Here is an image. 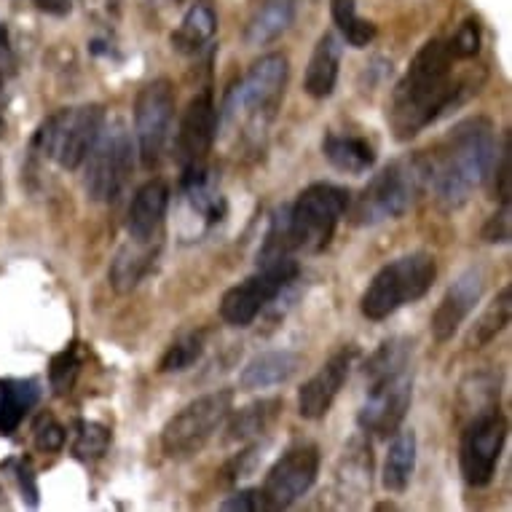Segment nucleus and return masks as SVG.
<instances>
[{
  "label": "nucleus",
  "mask_w": 512,
  "mask_h": 512,
  "mask_svg": "<svg viewBox=\"0 0 512 512\" xmlns=\"http://www.w3.org/2000/svg\"><path fill=\"white\" fill-rule=\"evenodd\" d=\"M512 239V212L510 204H502L499 210L486 220L483 226V242L488 244H507Z\"/></svg>",
  "instance_id": "nucleus-39"
},
{
  "label": "nucleus",
  "mask_w": 512,
  "mask_h": 512,
  "mask_svg": "<svg viewBox=\"0 0 512 512\" xmlns=\"http://www.w3.org/2000/svg\"><path fill=\"white\" fill-rule=\"evenodd\" d=\"M159 3H164V6H180L183 0H159Z\"/></svg>",
  "instance_id": "nucleus-44"
},
{
  "label": "nucleus",
  "mask_w": 512,
  "mask_h": 512,
  "mask_svg": "<svg viewBox=\"0 0 512 512\" xmlns=\"http://www.w3.org/2000/svg\"><path fill=\"white\" fill-rule=\"evenodd\" d=\"M437 279V263L429 252H408L389 261L370 279L360 298L362 317L384 322L408 303L421 301Z\"/></svg>",
  "instance_id": "nucleus-5"
},
{
  "label": "nucleus",
  "mask_w": 512,
  "mask_h": 512,
  "mask_svg": "<svg viewBox=\"0 0 512 512\" xmlns=\"http://www.w3.org/2000/svg\"><path fill=\"white\" fill-rule=\"evenodd\" d=\"M319 475V448L314 443H298L279 456L266 475L263 496L271 510H287L309 494Z\"/></svg>",
  "instance_id": "nucleus-15"
},
{
  "label": "nucleus",
  "mask_w": 512,
  "mask_h": 512,
  "mask_svg": "<svg viewBox=\"0 0 512 512\" xmlns=\"http://www.w3.org/2000/svg\"><path fill=\"white\" fill-rule=\"evenodd\" d=\"M504 440H507V421L499 413V405L475 413L467 421L462 445H459V467H462L467 486L483 488L494 480Z\"/></svg>",
  "instance_id": "nucleus-12"
},
{
  "label": "nucleus",
  "mask_w": 512,
  "mask_h": 512,
  "mask_svg": "<svg viewBox=\"0 0 512 512\" xmlns=\"http://www.w3.org/2000/svg\"><path fill=\"white\" fill-rule=\"evenodd\" d=\"M456 62L459 59L443 38H432L416 51L387 105V121L395 140L408 143L470 97L475 86L470 78L456 76Z\"/></svg>",
  "instance_id": "nucleus-1"
},
{
  "label": "nucleus",
  "mask_w": 512,
  "mask_h": 512,
  "mask_svg": "<svg viewBox=\"0 0 512 512\" xmlns=\"http://www.w3.org/2000/svg\"><path fill=\"white\" fill-rule=\"evenodd\" d=\"M341 464H346V472H338V480L344 483L346 488L357 486V491H365L370 488V448L362 445L360 440H352L349 448L341 456Z\"/></svg>",
  "instance_id": "nucleus-33"
},
{
  "label": "nucleus",
  "mask_w": 512,
  "mask_h": 512,
  "mask_svg": "<svg viewBox=\"0 0 512 512\" xmlns=\"http://www.w3.org/2000/svg\"><path fill=\"white\" fill-rule=\"evenodd\" d=\"M496 153V132L491 118L472 116L459 124L432 148L427 156L429 188L443 210H459L470 202L491 172Z\"/></svg>",
  "instance_id": "nucleus-3"
},
{
  "label": "nucleus",
  "mask_w": 512,
  "mask_h": 512,
  "mask_svg": "<svg viewBox=\"0 0 512 512\" xmlns=\"http://www.w3.org/2000/svg\"><path fill=\"white\" fill-rule=\"evenodd\" d=\"M9 470H14L17 475V483L22 488V494L27 496V502L38 504V486H35V475H33V467L27 459H17V462H9Z\"/></svg>",
  "instance_id": "nucleus-40"
},
{
  "label": "nucleus",
  "mask_w": 512,
  "mask_h": 512,
  "mask_svg": "<svg viewBox=\"0 0 512 512\" xmlns=\"http://www.w3.org/2000/svg\"><path fill=\"white\" fill-rule=\"evenodd\" d=\"M411 349L413 344L408 338H389L384 344L378 346L376 352L370 354L368 362H365V378L373 381V378L389 376V373H397V370L411 368Z\"/></svg>",
  "instance_id": "nucleus-31"
},
{
  "label": "nucleus",
  "mask_w": 512,
  "mask_h": 512,
  "mask_svg": "<svg viewBox=\"0 0 512 512\" xmlns=\"http://www.w3.org/2000/svg\"><path fill=\"white\" fill-rule=\"evenodd\" d=\"M110 445V429L105 424H97V421H76L73 427V454L78 459H100Z\"/></svg>",
  "instance_id": "nucleus-32"
},
{
  "label": "nucleus",
  "mask_w": 512,
  "mask_h": 512,
  "mask_svg": "<svg viewBox=\"0 0 512 512\" xmlns=\"http://www.w3.org/2000/svg\"><path fill=\"white\" fill-rule=\"evenodd\" d=\"M341 57H344L341 38L336 33L319 35L317 46L311 51L309 65H306L303 92L314 97V100H328L330 94L336 92L338 73H341Z\"/></svg>",
  "instance_id": "nucleus-19"
},
{
  "label": "nucleus",
  "mask_w": 512,
  "mask_h": 512,
  "mask_svg": "<svg viewBox=\"0 0 512 512\" xmlns=\"http://www.w3.org/2000/svg\"><path fill=\"white\" fill-rule=\"evenodd\" d=\"M301 274V266L293 255L277 258V261L261 263V269L252 277L234 285L220 301V317L231 328H250L271 301H277L287 287L293 285Z\"/></svg>",
  "instance_id": "nucleus-10"
},
{
  "label": "nucleus",
  "mask_w": 512,
  "mask_h": 512,
  "mask_svg": "<svg viewBox=\"0 0 512 512\" xmlns=\"http://www.w3.org/2000/svg\"><path fill=\"white\" fill-rule=\"evenodd\" d=\"M169 185L167 180H148V183L140 188L129 204V212H126V234L132 242L148 244L153 242L161 231V223L167 218L169 210Z\"/></svg>",
  "instance_id": "nucleus-18"
},
{
  "label": "nucleus",
  "mask_w": 512,
  "mask_h": 512,
  "mask_svg": "<svg viewBox=\"0 0 512 512\" xmlns=\"http://www.w3.org/2000/svg\"><path fill=\"white\" fill-rule=\"evenodd\" d=\"M135 145L121 121L105 124L84 159V188L92 202H113L132 175Z\"/></svg>",
  "instance_id": "nucleus-9"
},
{
  "label": "nucleus",
  "mask_w": 512,
  "mask_h": 512,
  "mask_svg": "<svg viewBox=\"0 0 512 512\" xmlns=\"http://www.w3.org/2000/svg\"><path fill=\"white\" fill-rule=\"evenodd\" d=\"M429 188V167L424 153H408L370 177V183L354 199L352 218L354 226L368 228L403 218L405 212L416 207L424 191Z\"/></svg>",
  "instance_id": "nucleus-4"
},
{
  "label": "nucleus",
  "mask_w": 512,
  "mask_h": 512,
  "mask_svg": "<svg viewBox=\"0 0 512 512\" xmlns=\"http://www.w3.org/2000/svg\"><path fill=\"white\" fill-rule=\"evenodd\" d=\"M234 411V392L215 389L210 395L196 397L183 411H177L161 429V448L169 459H188L210 443Z\"/></svg>",
  "instance_id": "nucleus-8"
},
{
  "label": "nucleus",
  "mask_w": 512,
  "mask_h": 512,
  "mask_svg": "<svg viewBox=\"0 0 512 512\" xmlns=\"http://www.w3.org/2000/svg\"><path fill=\"white\" fill-rule=\"evenodd\" d=\"M352 194L333 183H311L295 196V202L282 204L271 215L258 263L287 258L293 252H322L328 250L338 223L349 210Z\"/></svg>",
  "instance_id": "nucleus-2"
},
{
  "label": "nucleus",
  "mask_w": 512,
  "mask_h": 512,
  "mask_svg": "<svg viewBox=\"0 0 512 512\" xmlns=\"http://www.w3.org/2000/svg\"><path fill=\"white\" fill-rule=\"evenodd\" d=\"M301 368V354L290 352V349H274V352H263L252 357L239 373V387L244 392H258V389H269L285 384L298 373Z\"/></svg>",
  "instance_id": "nucleus-20"
},
{
  "label": "nucleus",
  "mask_w": 512,
  "mask_h": 512,
  "mask_svg": "<svg viewBox=\"0 0 512 512\" xmlns=\"http://www.w3.org/2000/svg\"><path fill=\"white\" fill-rule=\"evenodd\" d=\"M448 49L454 51V57L459 59V62L478 57V51H480L478 19H464L462 25H459V30L454 33V38L448 41Z\"/></svg>",
  "instance_id": "nucleus-37"
},
{
  "label": "nucleus",
  "mask_w": 512,
  "mask_h": 512,
  "mask_svg": "<svg viewBox=\"0 0 512 512\" xmlns=\"http://www.w3.org/2000/svg\"><path fill=\"white\" fill-rule=\"evenodd\" d=\"M33 440L35 448H38L41 454H57V451H62V445H65V427H62L54 416H46V413H43L41 419L35 421Z\"/></svg>",
  "instance_id": "nucleus-36"
},
{
  "label": "nucleus",
  "mask_w": 512,
  "mask_h": 512,
  "mask_svg": "<svg viewBox=\"0 0 512 512\" xmlns=\"http://www.w3.org/2000/svg\"><path fill=\"white\" fill-rule=\"evenodd\" d=\"M413 400L411 368L397 370L389 376L368 381V397L357 413V424L365 435L389 437L395 435L408 416Z\"/></svg>",
  "instance_id": "nucleus-13"
},
{
  "label": "nucleus",
  "mask_w": 512,
  "mask_h": 512,
  "mask_svg": "<svg viewBox=\"0 0 512 512\" xmlns=\"http://www.w3.org/2000/svg\"><path fill=\"white\" fill-rule=\"evenodd\" d=\"M357 357H360V349L354 344L341 346L336 354H330L325 365L298 392V413H301V419L317 421L328 416V411L336 403L338 392L344 389L346 378L352 373Z\"/></svg>",
  "instance_id": "nucleus-16"
},
{
  "label": "nucleus",
  "mask_w": 512,
  "mask_h": 512,
  "mask_svg": "<svg viewBox=\"0 0 512 512\" xmlns=\"http://www.w3.org/2000/svg\"><path fill=\"white\" fill-rule=\"evenodd\" d=\"M153 258H156V250H153V242L140 244L132 242L124 244L121 250L116 252V258L110 263V285L116 293H132L137 285H140V279L151 271Z\"/></svg>",
  "instance_id": "nucleus-26"
},
{
  "label": "nucleus",
  "mask_w": 512,
  "mask_h": 512,
  "mask_svg": "<svg viewBox=\"0 0 512 512\" xmlns=\"http://www.w3.org/2000/svg\"><path fill=\"white\" fill-rule=\"evenodd\" d=\"M295 11H298V0H263L244 25V43L258 49V46L277 41L279 35L293 25Z\"/></svg>",
  "instance_id": "nucleus-22"
},
{
  "label": "nucleus",
  "mask_w": 512,
  "mask_h": 512,
  "mask_svg": "<svg viewBox=\"0 0 512 512\" xmlns=\"http://www.w3.org/2000/svg\"><path fill=\"white\" fill-rule=\"evenodd\" d=\"M175 84L169 78H153L137 92L135 140L145 169H153L164 156L175 121Z\"/></svg>",
  "instance_id": "nucleus-11"
},
{
  "label": "nucleus",
  "mask_w": 512,
  "mask_h": 512,
  "mask_svg": "<svg viewBox=\"0 0 512 512\" xmlns=\"http://www.w3.org/2000/svg\"><path fill=\"white\" fill-rule=\"evenodd\" d=\"M223 512H271L266 496L261 488H244L236 491L234 496H228L226 502H220Z\"/></svg>",
  "instance_id": "nucleus-38"
},
{
  "label": "nucleus",
  "mask_w": 512,
  "mask_h": 512,
  "mask_svg": "<svg viewBox=\"0 0 512 512\" xmlns=\"http://www.w3.org/2000/svg\"><path fill=\"white\" fill-rule=\"evenodd\" d=\"M480 298H483V271L467 269L464 274H459L454 285L445 290L435 314L429 319L435 341H440V344L451 341L456 330L464 325V319L475 311Z\"/></svg>",
  "instance_id": "nucleus-17"
},
{
  "label": "nucleus",
  "mask_w": 512,
  "mask_h": 512,
  "mask_svg": "<svg viewBox=\"0 0 512 512\" xmlns=\"http://www.w3.org/2000/svg\"><path fill=\"white\" fill-rule=\"evenodd\" d=\"M204 349H207V330H185L167 346L159 362V373L191 370L204 357Z\"/></svg>",
  "instance_id": "nucleus-29"
},
{
  "label": "nucleus",
  "mask_w": 512,
  "mask_h": 512,
  "mask_svg": "<svg viewBox=\"0 0 512 512\" xmlns=\"http://www.w3.org/2000/svg\"><path fill=\"white\" fill-rule=\"evenodd\" d=\"M78 373H81V349H78V344H70L65 352H59L57 357L51 360V389H54L57 395H68L70 389H73V384H76Z\"/></svg>",
  "instance_id": "nucleus-34"
},
{
  "label": "nucleus",
  "mask_w": 512,
  "mask_h": 512,
  "mask_svg": "<svg viewBox=\"0 0 512 512\" xmlns=\"http://www.w3.org/2000/svg\"><path fill=\"white\" fill-rule=\"evenodd\" d=\"M491 169H494V199L499 204H510L512 202V135L510 132H504L502 148H499V153H494Z\"/></svg>",
  "instance_id": "nucleus-35"
},
{
  "label": "nucleus",
  "mask_w": 512,
  "mask_h": 512,
  "mask_svg": "<svg viewBox=\"0 0 512 512\" xmlns=\"http://www.w3.org/2000/svg\"><path fill=\"white\" fill-rule=\"evenodd\" d=\"M416 432L413 429H397L389 443L387 459H384V472H381V483L392 494H403L405 488L411 486L413 470H416Z\"/></svg>",
  "instance_id": "nucleus-25"
},
{
  "label": "nucleus",
  "mask_w": 512,
  "mask_h": 512,
  "mask_svg": "<svg viewBox=\"0 0 512 512\" xmlns=\"http://www.w3.org/2000/svg\"><path fill=\"white\" fill-rule=\"evenodd\" d=\"M35 6L49 17H68L73 11V0H35Z\"/></svg>",
  "instance_id": "nucleus-42"
},
{
  "label": "nucleus",
  "mask_w": 512,
  "mask_h": 512,
  "mask_svg": "<svg viewBox=\"0 0 512 512\" xmlns=\"http://www.w3.org/2000/svg\"><path fill=\"white\" fill-rule=\"evenodd\" d=\"M287 78H290V62L285 54L279 51L263 54L252 62L247 76L231 86L223 105V118H242L250 129H266L282 105Z\"/></svg>",
  "instance_id": "nucleus-7"
},
{
  "label": "nucleus",
  "mask_w": 512,
  "mask_h": 512,
  "mask_svg": "<svg viewBox=\"0 0 512 512\" xmlns=\"http://www.w3.org/2000/svg\"><path fill=\"white\" fill-rule=\"evenodd\" d=\"M102 126H105V108L100 102L59 108L49 118H43V124L33 137V148L54 161L57 167L73 172L84 164L86 153L100 135Z\"/></svg>",
  "instance_id": "nucleus-6"
},
{
  "label": "nucleus",
  "mask_w": 512,
  "mask_h": 512,
  "mask_svg": "<svg viewBox=\"0 0 512 512\" xmlns=\"http://www.w3.org/2000/svg\"><path fill=\"white\" fill-rule=\"evenodd\" d=\"M512 314V287L504 285L494 301L488 303V309L480 314V319L467 333V349H483L510 325Z\"/></svg>",
  "instance_id": "nucleus-28"
},
{
  "label": "nucleus",
  "mask_w": 512,
  "mask_h": 512,
  "mask_svg": "<svg viewBox=\"0 0 512 512\" xmlns=\"http://www.w3.org/2000/svg\"><path fill=\"white\" fill-rule=\"evenodd\" d=\"M279 413H282V400H277V397L247 405L242 411H236L231 424H228V440H234V443H247L252 437L266 435L271 429V424L279 419Z\"/></svg>",
  "instance_id": "nucleus-27"
},
{
  "label": "nucleus",
  "mask_w": 512,
  "mask_h": 512,
  "mask_svg": "<svg viewBox=\"0 0 512 512\" xmlns=\"http://www.w3.org/2000/svg\"><path fill=\"white\" fill-rule=\"evenodd\" d=\"M330 17L336 22L338 33L344 35V41L352 49H365L376 38V25L370 19H362L357 14V3L354 0H330Z\"/></svg>",
  "instance_id": "nucleus-30"
},
{
  "label": "nucleus",
  "mask_w": 512,
  "mask_h": 512,
  "mask_svg": "<svg viewBox=\"0 0 512 512\" xmlns=\"http://www.w3.org/2000/svg\"><path fill=\"white\" fill-rule=\"evenodd\" d=\"M41 400L35 378H0V435H14Z\"/></svg>",
  "instance_id": "nucleus-21"
},
{
  "label": "nucleus",
  "mask_w": 512,
  "mask_h": 512,
  "mask_svg": "<svg viewBox=\"0 0 512 512\" xmlns=\"http://www.w3.org/2000/svg\"><path fill=\"white\" fill-rule=\"evenodd\" d=\"M218 33V11L212 0H196L191 9L185 11L183 22L172 33V49L180 54H196L212 41Z\"/></svg>",
  "instance_id": "nucleus-24"
},
{
  "label": "nucleus",
  "mask_w": 512,
  "mask_h": 512,
  "mask_svg": "<svg viewBox=\"0 0 512 512\" xmlns=\"http://www.w3.org/2000/svg\"><path fill=\"white\" fill-rule=\"evenodd\" d=\"M11 68H14V51H11L9 27L0 25V73L9 76Z\"/></svg>",
  "instance_id": "nucleus-41"
},
{
  "label": "nucleus",
  "mask_w": 512,
  "mask_h": 512,
  "mask_svg": "<svg viewBox=\"0 0 512 512\" xmlns=\"http://www.w3.org/2000/svg\"><path fill=\"white\" fill-rule=\"evenodd\" d=\"M322 156L346 175H365L376 164V151L365 137L328 132L322 137Z\"/></svg>",
  "instance_id": "nucleus-23"
},
{
  "label": "nucleus",
  "mask_w": 512,
  "mask_h": 512,
  "mask_svg": "<svg viewBox=\"0 0 512 512\" xmlns=\"http://www.w3.org/2000/svg\"><path fill=\"white\" fill-rule=\"evenodd\" d=\"M6 202V180H3V164H0V204Z\"/></svg>",
  "instance_id": "nucleus-43"
},
{
  "label": "nucleus",
  "mask_w": 512,
  "mask_h": 512,
  "mask_svg": "<svg viewBox=\"0 0 512 512\" xmlns=\"http://www.w3.org/2000/svg\"><path fill=\"white\" fill-rule=\"evenodd\" d=\"M220 113L215 108V97L210 89H204L188 102L180 118V129L175 137V159L180 172H196L207 167L212 145L218 140Z\"/></svg>",
  "instance_id": "nucleus-14"
}]
</instances>
